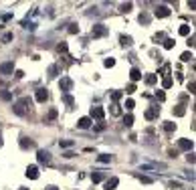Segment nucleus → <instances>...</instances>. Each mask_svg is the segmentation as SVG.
Here are the masks:
<instances>
[{
  "label": "nucleus",
  "mask_w": 196,
  "mask_h": 190,
  "mask_svg": "<svg viewBox=\"0 0 196 190\" xmlns=\"http://www.w3.org/2000/svg\"><path fill=\"white\" fill-rule=\"evenodd\" d=\"M49 117H51V119H55V117H57V109H51V113H49Z\"/></svg>",
  "instance_id": "nucleus-44"
},
{
  "label": "nucleus",
  "mask_w": 196,
  "mask_h": 190,
  "mask_svg": "<svg viewBox=\"0 0 196 190\" xmlns=\"http://www.w3.org/2000/svg\"><path fill=\"white\" fill-rule=\"evenodd\" d=\"M156 81H158V77H156V75H148V77H146V83H148V85H154Z\"/></svg>",
  "instance_id": "nucleus-26"
},
{
  "label": "nucleus",
  "mask_w": 196,
  "mask_h": 190,
  "mask_svg": "<svg viewBox=\"0 0 196 190\" xmlns=\"http://www.w3.org/2000/svg\"><path fill=\"white\" fill-rule=\"evenodd\" d=\"M105 117V109L103 107H91V119H103Z\"/></svg>",
  "instance_id": "nucleus-4"
},
{
  "label": "nucleus",
  "mask_w": 196,
  "mask_h": 190,
  "mask_svg": "<svg viewBox=\"0 0 196 190\" xmlns=\"http://www.w3.org/2000/svg\"><path fill=\"white\" fill-rule=\"evenodd\" d=\"M117 184H119V178H109V180H105V190H115L117 188Z\"/></svg>",
  "instance_id": "nucleus-11"
},
{
  "label": "nucleus",
  "mask_w": 196,
  "mask_h": 190,
  "mask_svg": "<svg viewBox=\"0 0 196 190\" xmlns=\"http://www.w3.org/2000/svg\"><path fill=\"white\" fill-rule=\"evenodd\" d=\"M73 140H61V148H71V146H73Z\"/></svg>",
  "instance_id": "nucleus-28"
},
{
  "label": "nucleus",
  "mask_w": 196,
  "mask_h": 190,
  "mask_svg": "<svg viewBox=\"0 0 196 190\" xmlns=\"http://www.w3.org/2000/svg\"><path fill=\"white\" fill-rule=\"evenodd\" d=\"M97 160H99V162H103V164H105V162H109V160H111V156H109V154H101V156L97 158Z\"/></svg>",
  "instance_id": "nucleus-34"
},
{
  "label": "nucleus",
  "mask_w": 196,
  "mask_h": 190,
  "mask_svg": "<svg viewBox=\"0 0 196 190\" xmlns=\"http://www.w3.org/2000/svg\"><path fill=\"white\" fill-rule=\"evenodd\" d=\"M178 148L184 150V152H190V150L194 148V144H192V140H186V138H182V140H178Z\"/></svg>",
  "instance_id": "nucleus-5"
},
{
  "label": "nucleus",
  "mask_w": 196,
  "mask_h": 190,
  "mask_svg": "<svg viewBox=\"0 0 196 190\" xmlns=\"http://www.w3.org/2000/svg\"><path fill=\"white\" fill-rule=\"evenodd\" d=\"M156 113H158V107L148 109V111H146V119H154V117H156Z\"/></svg>",
  "instance_id": "nucleus-20"
},
{
  "label": "nucleus",
  "mask_w": 196,
  "mask_h": 190,
  "mask_svg": "<svg viewBox=\"0 0 196 190\" xmlns=\"http://www.w3.org/2000/svg\"><path fill=\"white\" fill-rule=\"evenodd\" d=\"M69 33H79V27H77V24H71V27H69Z\"/></svg>",
  "instance_id": "nucleus-39"
},
{
  "label": "nucleus",
  "mask_w": 196,
  "mask_h": 190,
  "mask_svg": "<svg viewBox=\"0 0 196 190\" xmlns=\"http://www.w3.org/2000/svg\"><path fill=\"white\" fill-rule=\"evenodd\" d=\"M103 65H105V67H113V65H115V59H111V57H109V59H105V61H103Z\"/></svg>",
  "instance_id": "nucleus-33"
},
{
  "label": "nucleus",
  "mask_w": 196,
  "mask_h": 190,
  "mask_svg": "<svg viewBox=\"0 0 196 190\" xmlns=\"http://www.w3.org/2000/svg\"><path fill=\"white\" fill-rule=\"evenodd\" d=\"M140 180H142L144 184H150V182H152V178H150V176H140Z\"/></svg>",
  "instance_id": "nucleus-41"
},
{
  "label": "nucleus",
  "mask_w": 196,
  "mask_h": 190,
  "mask_svg": "<svg viewBox=\"0 0 196 190\" xmlns=\"http://www.w3.org/2000/svg\"><path fill=\"white\" fill-rule=\"evenodd\" d=\"M49 190H57V188H55V186H49Z\"/></svg>",
  "instance_id": "nucleus-46"
},
{
  "label": "nucleus",
  "mask_w": 196,
  "mask_h": 190,
  "mask_svg": "<svg viewBox=\"0 0 196 190\" xmlns=\"http://www.w3.org/2000/svg\"><path fill=\"white\" fill-rule=\"evenodd\" d=\"M122 91H113V93H111V99H113V101H119V99H122Z\"/></svg>",
  "instance_id": "nucleus-31"
},
{
  "label": "nucleus",
  "mask_w": 196,
  "mask_h": 190,
  "mask_svg": "<svg viewBox=\"0 0 196 190\" xmlns=\"http://www.w3.org/2000/svg\"><path fill=\"white\" fill-rule=\"evenodd\" d=\"M119 43H122L123 47H129V45H131V36H125V34H122V36H119Z\"/></svg>",
  "instance_id": "nucleus-16"
},
{
  "label": "nucleus",
  "mask_w": 196,
  "mask_h": 190,
  "mask_svg": "<svg viewBox=\"0 0 196 190\" xmlns=\"http://www.w3.org/2000/svg\"><path fill=\"white\" fill-rule=\"evenodd\" d=\"M162 87H164V89H170V87H172V79H170L168 75L162 79Z\"/></svg>",
  "instance_id": "nucleus-21"
},
{
  "label": "nucleus",
  "mask_w": 196,
  "mask_h": 190,
  "mask_svg": "<svg viewBox=\"0 0 196 190\" xmlns=\"http://www.w3.org/2000/svg\"><path fill=\"white\" fill-rule=\"evenodd\" d=\"M140 22L148 24V22H150V16H148V14H140Z\"/></svg>",
  "instance_id": "nucleus-36"
},
{
  "label": "nucleus",
  "mask_w": 196,
  "mask_h": 190,
  "mask_svg": "<svg viewBox=\"0 0 196 190\" xmlns=\"http://www.w3.org/2000/svg\"><path fill=\"white\" fill-rule=\"evenodd\" d=\"M57 49H59V53H65V51H67V43H61Z\"/></svg>",
  "instance_id": "nucleus-37"
},
{
  "label": "nucleus",
  "mask_w": 196,
  "mask_h": 190,
  "mask_svg": "<svg viewBox=\"0 0 196 190\" xmlns=\"http://www.w3.org/2000/svg\"><path fill=\"white\" fill-rule=\"evenodd\" d=\"M30 105H33V101H30L28 97H22V99H18V101L12 105V111L16 113V116H27Z\"/></svg>",
  "instance_id": "nucleus-1"
},
{
  "label": "nucleus",
  "mask_w": 196,
  "mask_h": 190,
  "mask_svg": "<svg viewBox=\"0 0 196 190\" xmlns=\"http://www.w3.org/2000/svg\"><path fill=\"white\" fill-rule=\"evenodd\" d=\"M89 125H91V117H81L77 122V128H81V129H87Z\"/></svg>",
  "instance_id": "nucleus-14"
},
{
  "label": "nucleus",
  "mask_w": 196,
  "mask_h": 190,
  "mask_svg": "<svg viewBox=\"0 0 196 190\" xmlns=\"http://www.w3.org/2000/svg\"><path fill=\"white\" fill-rule=\"evenodd\" d=\"M131 6H134L131 2H125V4H122V12H129V10H131Z\"/></svg>",
  "instance_id": "nucleus-32"
},
{
  "label": "nucleus",
  "mask_w": 196,
  "mask_h": 190,
  "mask_svg": "<svg viewBox=\"0 0 196 190\" xmlns=\"http://www.w3.org/2000/svg\"><path fill=\"white\" fill-rule=\"evenodd\" d=\"M47 99H49V91L45 87L39 89V91H36V101H39V103H45Z\"/></svg>",
  "instance_id": "nucleus-9"
},
{
  "label": "nucleus",
  "mask_w": 196,
  "mask_h": 190,
  "mask_svg": "<svg viewBox=\"0 0 196 190\" xmlns=\"http://www.w3.org/2000/svg\"><path fill=\"white\" fill-rule=\"evenodd\" d=\"M59 87H61V91H71L73 89V81L69 77H63L61 81H59Z\"/></svg>",
  "instance_id": "nucleus-8"
},
{
  "label": "nucleus",
  "mask_w": 196,
  "mask_h": 190,
  "mask_svg": "<svg viewBox=\"0 0 196 190\" xmlns=\"http://www.w3.org/2000/svg\"><path fill=\"white\" fill-rule=\"evenodd\" d=\"M180 34H182V36H188L190 34V24H180Z\"/></svg>",
  "instance_id": "nucleus-19"
},
{
  "label": "nucleus",
  "mask_w": 196,
  "mask_h": 190,
  "mask_svg": "<svg viewBox=\"0 0 196 190\" xmlns=\"http://www.w3.org/2000/svg\"><path fill=\"white\" fill-rule=\"evenodd\" d=\"M154 16H158V18H166V16H170V8L166 6V4H160V6H156Z\"/></svg>",
  "instance_id": "nucleus-2"
},
{
  "label": "nucleus",
  "mask_w": 196,
  "mask_h": 190,
  "mask_svg": "<svg viewBox=\"0 0 196 190\" xmlns=\"http://www.w3.org/2000/svg\"><path fill=\"white\" fill-rule=\"evenodd\" d=\"M184 113H186V109H184V105H176V107H174V116L182 117Z\"/></svg>",
  "instance_id": "nucleus-17"
},
{
  "label": "nucleus",
  "mask_w": 196,
  "mask_h": 190,
  "mask_svg": "<svg viewBox=\"0 0 196 190\" xmlns=\"http://www.w3.org/2000/svg\"><path fill=\"white\" fill-rule=\"evenodd\" d=\"M14 77H16V79H22V77H24V73H22V71H16V73H14Z\"/></svg>",
  "instance_id": "nucleus-43"
},
{
  "label": "nucleus",
  "mask_w": 196,
  "mask_h": 190,
  "mask_svg": "<svg viewBox=\"0 0 196 190\" xmlns=\"http://www.w3.org/2000/svg\"><path fill=\"white\" fill-rule=\"evenodd\" d=\"M156 97H158L160 101H164V99H166V93H164V91H158V93H156Z\"/></svg>",
  "instance_id": "nucleus-38"
},
{
  "label": "nucleus",
  "mask_w": 196,
  "mask_h": 190,
  "mask_svg": "<svg viewBox=\"0 0 196 190\" xmlns=\"http://www.w3.org/2000/svg\"><path fill=\"white\" fill-rule=\"evenodd\" d=\"M63 101L67 103L69 107H73V105H75V99H73V97H71V95H63Z\"/></svg>",
  "instance_id": "nucleus-22"
},
{
  "label": "nucleus",
  "mask_w": 196,
  "mask_h": 190,
  "mask_svg": "<svg viewBox=\"0 0 196 190\" xmlns=\"http://www.w3.org/2000/svg\"><path fill=\"white\" fill-rule=\"evenodd\" d=\"M21 148L22 150H30V148H34V142L28 140V138H21Z\"/></svg>",
  "instance_id": "nucleus-13"
},
{
  "label": "nucleus",
  "mask_w": 196,
  "mask_h": 190,
  "mask_svg": "<svg viewBox=\"0 0 196 190\" xmlns=\"http://www.w3.org/2000/svg\"><path fill=\"white\" fill-rule=\"evenodd\" d=\"M109 30L105 27H103V24H95L93 27V30H91V34H93V39H99V36H105V34H107Z\"/></svg>",
  "instance_id": "nucleus-3"
},
{
  "label": "nucleus",
  "mask_w": 196,
  "mask_h": 190,
  "mask_svg": "<svg viewBox=\"0 0 196 190\" xmlns=\"http://www.w3.org/2000/svg\"><path fill=\"white\" fill-rule=\"evenodd\" d=\"M27 176L30 178V180H36V178H39V168H36V166H28L27 168Z\"/></svg>",
  "instance_id": "nucleus-10"
},
{
  "label": "nucleus",
  "mask_w": 196,
  "mask_h": 190,
  "mask_svg": "<svg viewBox=\"0 0 196 190\" xmlns=\"http://www.w3.org/2000/svg\"><path fill=\"white\" fill-rule=\"evenodd\" d=\"M174 39H166V41H164V49H174Z\"/></svg>",
  "instance_id": "nucleus-25"
},
{
  "label": "nucleus",
  "mask_w": 196,
  "mask_h": 190,
  "mask_svg": "<svg viewBox=\"0 0 196 190\" xmlns=\"http://www.w3.org/2000/svg\"><path fill=\"white\" fill-rule=\"evenodd\" d=\"M57 73H59V67H57V65H51V67H49V77H57Z\"/></svg>",
  "instance_id": "nucleus-23"
},
{
  "label": "nucleus",
  "mask_w": 196,
  "mask_h": 190,
  "mask_svg": "<svg viewBox=\"0 0 196 190\" xmlns=\"http://www.w3.org/2000/svg\"><path fill=\"white\" fill-rule=\"evenodd\" d=\"M36 158H39V162L41 164H49L51 162V154H49L47 150H39V152H36Z\"/></svg>",
  "instance_id": "nucleus-6"
},
{
  "label": "nucleus",
  "mask_w": 196,
  "mask_h": 190,
  "mask_svg": "<svg viewBox=\"0 0 196 190\" xmlns=\"http://www.w3.org/2000/svg\"><path fill=\"white\" fill-rule=\"evenodd\" d=\"M91 180H93V184L103 182V180H105V174H103V172H95V174H91Z\"/></svg>",
  "instance_id": "nucleus-15"
},
{
  "label": "nucleus",
  "mask_w": 196,
  "mask_h": 190,
  "mask_svg": "<svg viewBox=\"0 0 196 190\" xmlns=\"http://www.w3.org/2000/svg\"><path fill=\"white\" fill-rule=\"evenodd\" d=\"M134 107H135V101H134V99H128V101H125V109H128V111H131Z\"/></svg>",
  "instance_id": "nucleus-30"
},
{
  "label": "nucleus",
  "mask_w": 196,
  "mask_h": 190,
  "mask_svg": "<svg viewBox=\"0 0 196 190\" xmlns=\"http://www.w3.org/2000/svg\"><path fill=\"white\" fill-rule=\"evenodd\" d=\"M186 160H188V162L192 164V162H194V154H190V152H188V156H186Z\"/></svg>",
  "instance_id": "nucleus-45"
},
{
  "label": "nucleus",
  "mask_w": 196,
  "mask_h": 190,
  "mask_svg": "<svg viewBox=\"0 0 196 190\" xmlns=\"http://www.w3.org/2000/svg\"><path fill=\"white\" fill-rule=\"evenodd\" d=\"M0 99H4V101H8V99H12V95L8 93V91H2V93H0Z\"/></svg>",
  "instance_id": "nucleus-35"
},
{
  "label": "nucleus",
  "mask_w": 196,
  "mask_h": 190,
  "mask_svg": "<svg viewBox=\"0 0 196 190\" xmlns=\"http://www.w3.org/2000/svg\"><path fill=\"white\" fill-rule=\"evenodd\" d=\"M18 190H28V188H18Z\"/></svg>",
  "instance_id": "nucleus-48"
},
{
  "label": "nucleus",
  "mask_w": 196,
  "mask_h": 190,
  "mask_svg": "<svg viewBox=\"0 0 196 190\" xmlns=\"http://www.w3.org/2000/svg\"><path fill=\"white\" fill-rule=\"evenodd\" d=\"M135 91V83H129L128 85V91H125V93H134Z\"/></svg>",
  "instance_id": "nucleus-40"
},
{
  "label": "nucleus",
  "mask_w": 196,
  "mask_h": 190,
  "mask_svg": "<svg viewBox=\"0 0 196 190\" xmlns=\"http://www.w3.org/2000/svg\"><path fill=\"white\" fill-rule=\"evenodd\" d=\"M111 113H113V116H119V113H122V109H119V105H117V103H113V105H111Z\"/></svg>",
  "instance_id": "nucleus-29"
},
{
  "label": "nucleus",
  "mask_w": 196,
  "mask_h": 190,
  "mask_svg": "<svg viewBox=\"0 0 196 190\" xmlns=\"http://www.w3.org/2000/svg\"><path fill=\"white\" fill-rule=\"evenodd\" d=\"M4 43H8V41H12V33H6L4 34V39H2Z\"/></svg>",
  "instance_id": "nucleus-42"
},
{
  "label": "nucleus",
  "mask_w": 196,
  "mask_h": 190,
  "mask_svg": "<svg viewBox=\"0 0 196 190\" xmlns=\"http://www.w3.org/2000/svg\"><path fill=\"white\" fill-rule=\"evenodd\" d=\"M0 71H2V75H12V71H14V63H12V61L2 63V65H0Z\"/></svg>",
  "instance_id": "nucleus-7"
},
{
  "label": "nucleus",
  "mask_w": 196,
  "mask_h": 190,
  "mask_svg": "<svg viewBox=\"0 0 196 190\" xmlns=\"http://www.w3.org/2000/svg\"><path fill=\"white\" fill-rule=\"evenodd\" d=\"M123 123H125L128 128H131V125H134V116H131V113H128V116H123Z\"/></svg>",
  "instance_id": "nucleus-18"
},
{
  "label": "nucleus",
  "mask_w": 196,
  "mask_h": 190,
  "mask_svg": "<svg viewBox=\"0 0 196 190\" xmlns=\"http://www.w3.org/2000/svg\"><path fill=\"white\" fill-rule=\"evenodd\" d=\"M164 129H166V131H174V129H176V123H172V122H164Z\"/></svg>",
  "instance_id": "nucleus-24"
},
{
  "label": "nucleus",
  "mask_w": 196,
  "mask_h": 190,
  "mask_svg": "<svg viewBox=\"0 0 196 190\" xmlns=\"http://www.w3.org/2000/svg\"><path fill=\"white\" fill-rule=\"evenodd\" d=\"M180 59H182L184 63H188V61H192L194 57H192V53H182V57H180Z\"/></svg>",
  "instance_id": "nucleus-27"
},
{
  "label": "nucleus",
  "mask_w": 196,
  "mask_h": 190,
  "mask_svg": "<svg viewBox=\"0 0 196 190\" xmlns=\"http://www.w3.org/2000/svg\"><path fill=\"white\" fill-rule=\"evenodd\" d=\"M0 146H2V136H0Z\"/></svg>",
  "instance_id": "nucleus-47"
},
{
  "label": "nucleus",
  "mask_w": 196,
  "mask_h": 190,
  "mask_svg": "<svg viewBox=\"0 0 196 190\" xmlns=\"http://www.w3.org/2000/svg\"><path fill=\"white\" fill-rule=\"evenodd\" d=\"M129 79H131V83H135V81H140V79H142V71H140V69H131V71H129Z\"/></svg>",
  "instance_id": "nucleus-12"
}]
</instances>
